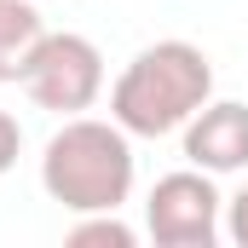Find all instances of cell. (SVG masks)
<instances>
[{
	"label": "cell",
	"mask_w": 248,
	"mask_h": 248,
	"mask_svg": "<svg viewBox=\"0 0 248 248\" xmlns=\"http://www.w3.org/2000/svg\"><path fill=\"white\" fill-rule=\"evenodd\" d=\"M214 98V63L190 41H156L139 46L110 87V122H122L133 139H168Z\"/></svg>",
	"instance_id": "6da1fadb"
},
{
	"label": "cell",
	"mask_w": 248,
	"mask_h": 248,
	"mask_svg": "<svg viewBox=\"0 0 248 248\" xmlns=\"http://www.w3.org/2000/svg\"><path fill=\"white\" fill-rule=\"evenodd\" d=\"M133 133L122 122L63 116L41 150V190L69 214H110L133 196Z\"/></svg>",
	"instance_id": "7a4b0ae2"
},
{
	"label": "cell",
	"mask_w": 248,
	"mask_h": 248,
	"mask_svg": "<svg viewBox=\"0 0 248 248\" xmlns=\"http://www.w3.org/2000/svg\"><path fill=\"white\" fill-rule=\"evenodd\" d=\"M17 87L29 93L35 110L81 116V110H93L98 93H104V52H98L87 35H75V29H63V35L46 29V41L35 46V58H29V69H23Z\"/></svg>",
	"instance_id": "3957f363"
},
{
	"label": "cell",
	"mask_w": 248,
	"mask_h": 248,
	"mask_svg": "<svg viewBox=\"0 0 248 248\" xmlns=\"http://www.w3.org/2000/svg\"><path fill=\"white\" fill-rule=\"evenodd\" d=\"M225 225V196L214 185V173L179 168L162 173L144 196V231L156 248H214Z\"/></svg>",
	"instance_id": "277c9868"
},
{
	"label": "cell",
	"mask_w": 248,
	"mask_h": 248,
	"mask_svg": "<svg viewBox=\"0 0 248 248\" xmlns=\"http://www.w3.org/2000/svg\"><path fill=\"white\" fill-rule=\"evenodd\" d=\"M185 162L202 173H243L248 168V104L237 98H208L185 122Z\"/></svg>",
	"instance_id": "5b68a950"
},
{
	"label": "cell",
	"mask_w": 248,
	"mask_h": 248,
	"mask_svg": "<svg viewBox=\"0 0 248 248\" xmlns=\"http://www.w3.org/2000/svg\"><path fill=\"white\" fill-rule=\"evenodd\" d=\"M46 41V17L35 0H0V87H17L35 46Z\"/></svg>",
	"instance_id": "8992f818"
},
{
	"label": "cell",
	"mask_w": 248,
	"mask_h": 248,
	"mask_svg": "<svg viewBox=\"0 0 248 248\" xmlns=\"http://www.w3.org/2000/svg\"><path fill=\"white\" fill-rule=\"evenodd\" d=\"M139 243V231L122 219V208H110V214H81L75 225H69V248H133Z\"/></svg>",
	"instance_id": "52a82bcc"
},
{
	"label": "cell",
	"mask_w": 248,
	"mask_h": 248,
	"mask_svg": "<svg viewBox=\"0 0 248 248\" xmlns=\"http://www.w3.org/2000/svg\"><path fill=\"white\" fill-rule=\"evenodd\" d=\"M225 237H231L237 248H248V185L225 202Z\"/></svg>",
	"instance_id": "ba28073f"
},
{
	"label": "cell",
	"mask_w": 248,
	"mask_h": 248,
	"mask_svg": "<svg viewBox=\"0 0 248 248\" xmlns=\"http://www.w3.org/2000/svg\"><path fill=\"white\" fill-rule=\"evenodd\" d=\"M17 150H23V127H17V116H6V110H0V173H12Z\"/></svg>",
	"instance_id": "9c48e42d"
}]
</instances>
